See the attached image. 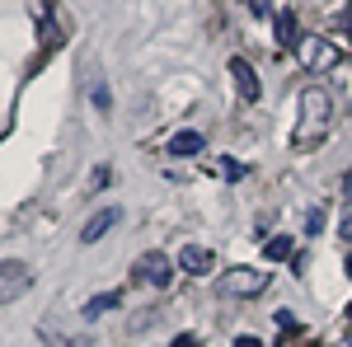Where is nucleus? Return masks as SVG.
<instances>
[{
  "label": "nucleus",
  "instance_id": "obj_1",
  "mask_svg": "<svg viewBox=\"0 0 352 347\" xmlns=\"http://www.w3.org/2000/svg\"><path fill=\"white\" fill-rule=\"evenodd\" d=\"M329 127H333V94H329V89H320V85H310V89L300 94L296 150H315V146L329 136Z\"/></svg>",
  "mask_w": 352,
  "mask_h": 347
},
{
  "label": "nucleus",
  "instance_id": "obj_2",
  "mask_svg": "<svg viewBox=\"0 0 352 347\" xmlns=\"http://www.w3.org/2000/svg\"><path fill=\"white\" fill-rule=\"evenodd\" d=\"M217 291L221 295H258L268 291V272L263 267H230L217 277Z\"/></svg>",
  "mask_w": 352,
  "mask_h": 347
},
{
  "label": "nucleus",
  "instance_id": "obj_3",
  "mask_svg": "<svg viewBox=\"0 0 352 347\" xmlns=\"http://www.w3.org/2000/svg\"><path fill=\"white\" fill-rule=\"evenodd\" d=\"M296 61L305 71H329V66L338 61V47H333L329 38H320V33H305L296 43Z\"/></svg>",
  "mask_w": 352,
  "mask_h": 347
},
{
  "label": "nucleus",
  "instance_id": "obj_4",
  "mask_svg": "<svg viewBox=\"0 0 352 347\" xmlns=\"http://www.w3.org/2000/svg\"><path fill=\"white\" fill-rule=\"evenodd\" d=\"M136 282H146V287H169V277H174V263H169V254L160 249H151V254H141L132 267Z\"/></svg>",
  "mask_w": 352,
  "mask_h": 347
},
{
  "label": "nucleus",
  "instance_id": "obj_5",
  "mask_svg": "<svg viewBox=\"0 0 352 347\" xmlns=\"http://www.w3.org/2000/svg\"><path fill=\"white\" fill-rule=\"evenodd\" d=\"M28 287H33V272L24 263H14V258H0V305L19 300Z\"/></svg>",
  "mask_w": 352,
  "mask_h": 347
},
{
  "label": "nucleus",
  "instance_id": "obj_6",
  "mask_svg": "<svg viewBox=\"0 0 352 347\" xmlns=\"http://www.w3.org/2000/svg\"><path fill=\"white\" fill-rule=\"evenodd\" d=\"M230 80H235V89H240V99H244V104H254V99L263 94V85H258L254 66H249L244 56H230Z\"/></svg>",
  "mask_w": 352,
  "mask_h": 347
},
{
  "label": "nucleus",
  "instance_id": "obj_7",
  "mask_svg": "<svg viewBox=\"0 0 352 347\" xmlns=\"http://www.w3.org/2000/svg\"><path fill=\"white\" fill-rule=\"evenodd\" d=\"M38 333H43V343H47V347H89V343H94V333H71V328L61 333L52 315L38 324Z\"/></svg>",
  "mask_w": 352,
  "mask_h": 347
},
{
  "label": "nucleus",
  "instance_id": "obj_8",
  "mask_svg": "<svg viewBox=\"0 0 352 347\" xmlns=\"http://www.w3.org/2000/svg\"><path fill=\"white\" fill-rule=\"evenodd\" d=\"M179 267L192 272V277H202V272H212V267H217V254H212V249H202V244H184V249H179Z\"/></svg>",
  "mask_w": 352,
  "mask_h": 347
},
{
  "label": "nucleus",
  "instance_id": "obj_9",
  "mask_svg": "<svg viewBox=\"0 0 352 347\" xmlns=\"http://www.w3.org/2000/svg\"><path fill=\"white\" fill-rule=\"evenodd\" d=\"M113 225H118V207H104V212H94L89 221H85V230H80V244H94V240H104Z\"/></svg>",
  "mask_w": 352,
  "mask_h": 347
},
{
  "label": "nucleus",
  "instance_id": "obj_10",
  "mask_svg": "<svg viewBox=\"0 0 352 347\" xmlns=\"http://www.w3.org/2000/svg\"><path fill=\"white\" fill-rule=\"evenodd\" d=\"M202 150H207V136H202V132H174V136H169V155H179V160L202 155Z\"/></svg>",
  "mask_w": 352,
  "mask_h": 347
},
{
  "label": "nucleus",
  "instance_id": "obj_11",
  "mask_svg": "<svg viewBox=\"0 0 352 347\" xmlns=\"http://www.w3.org/2000/svg\"><path fill=\"white\" fill-rule=\"evenodd\" d=\"M212 174H217V179H226V183H240V179L249 174V169H244L240 160H230V155H217V164H212Z\"/></svg>",
  "mask_w": 352,
  "mask_h": 347
},
{
  "label": "nucleus",
  "instance_id": "obj_12",
  "mask_svg": "<svg viewBox=\"0 0 352 347\" xmlns=\"http://www.w3.org/2000/svg\"><path fill=\"white\" fill-rule=\"evenodd\" d=\"M89 104L99 108V113H109L113 99H109V80H89Z\"/></svg>",
  "mask_w": 352,
  "mask_h": 347
},
{
  "label": "nucleus",
  "instance_id": "obj_13",
  "mask_svg": "<svg viewBox=\"0 0 352 347\" xmlns=\"http://www.w3.org/2000/svg\"><path fill=\"white\" fill-rule=\"evenodd\" d=\"M118 300H122V295H118V291H109V295H94V300L85 305V320H94V315H104V310H113Z\"/></svg>",
  "mask_w": 352,
  "mask_h": 347
},
{
  "label": "nucleus",
  "instance_id": "obj_14",
  "mask_svg": "<svg viewBox=\"0 0 352 347\" xmlns=\"http://www.w3.org/2000/svg\"><path fill=\"white\" fill-rule=\"evenodd\" d=\"M277 43H282V47H287V43H300L296 19H292V14H277Z\"/></svg>",
  "mask_w": 352,
  "mask_h": 347
},
{
  "label": "nucleus",
  "instance_id": "obj_15",
  "mask_svg": "<svg viewBox=\"0 0 352 347\" xmlns=\"http://www.w3.org/2000/svg\"><path fill=\"white\" fill-rule=\"evenodd\" d=\"M292 249H296V244L287 240V235H277V240H268V249H263V254H268L272 263H282V258H292Z\"/></svg>",
  "mask_w": 352,
  "mask_h": 347
},
{
  "label": "nucleus",
  "instance_id": "obj_16",
  "mask_svg": "<svg viewBox=\"0 0 352 347\" xmlns=\"http://www.w3.org/2000/svg\"><path fill=\"white\" fill-rule=\"evenodd\" d=\"M277 328H282V333H296V315H292V310H277Z\"/></svg>",
  "mask_w": 352,
  "mask_h": 347
},
{
  "label": "nucleus",
  "instance_id": "obj_17",
  "mask_svg": "<svg viewBox=\"0 0 352 347\" xmlns=\"http://www.w3.org/2000/svg\"><path fill=\"white\" fill-rule=\"evenodd\" d=\"M305 230H310V235H320V230H324V216L310 212V216H305Z\"/></svg>",
  "mask_w": 352,
  "mask_h": 347
},
{
  "label": "nucleus",
  "instance_id": "obj_18",
  "mask_svg": "<svg viewBox=\"0 0 352 347\" xmlns=\"http://www.w3.org/2000/svg\"><path fill=\"white\" fill-rule=\"evenodd\" d=\"M338 235H343V240L352 244V207H348V212H343V221H338Z\"/></svg>",
  "mask_w": 352,
  "mask_h": 347
},
{
  "label": "nucleus",
  "instance_id": "obj_19",
  "mask_svg": "<svg viewBox=\"0 0 352 347\" xmlns=\"http://www.w3.org/2000/svg\"><path fill=\"white\" fill-rule=\"evenodd\" d=\"M235 347H263V343H258V338H249V333H244V338H235Z\"/></svg>",
  "mask_w": 352,
  "mask_h": 347
},
{
  "label": "nucleus",
  "instance_id": "obj_20",
  "mask_svg": "<svg viewBox=\"0 0 352 347\" xmlns=\"http://www.w3.org/2000/svg\"><path fill=\"white\" fill-rule=\"evenodd\" d=\"M343 192H348V197H352V169H348V174H343Z\"/></svg>",
  "mask_w": 352,
  "mask_h": 347
},
{
  "label": "nucleus",
  "instance_id": "obj_21",
  "mask_svg": "<svg viewBox=\"0 0 352 347\" xmlns=\"http://www.w3.org/2000/svg\"><path fill=\"white\" fill-rule=\"evenodd\" d=\"M169 347H192V338H179V343H169Z\"/></svg>",
  "mask_w": 352,
  "mask_h": 347
},
{
  "label": "nucleus",
  "instance_id": "obj_22",
  "mask_svg": "<svg viewBox=\"0 0 352 347\" xmlns=\"http://www.w3.org/2000/svg\"><path fill=\"white\" fill-rule=\"evenodd\" d=\"M348 315H352V305H348Z\"/></svg>",
  "mask_w": 352,
  "mask_h": 347
}]
</instances>
